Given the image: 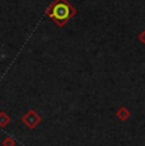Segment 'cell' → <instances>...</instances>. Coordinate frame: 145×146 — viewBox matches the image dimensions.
Segmentation results:
<instances>
[{
  "label": "cell",
  "instance_id": "4",
  "mask_svg": "<svg viewBox=\"0 0 145 146\" xmlns=\"http://www.w3.org/2000/svg\"><path fill=\"white\" fill-rule=\"evenodd\" d=\"M14 144H15V142L13 141L12 139H7L4 141V146H14Z\"/></svg>",
  "mask_w": 145,
  "mask_h": 146
},
{
  "label": "cell",
  "instance_id": "3",
  "mask_svg": "<svg viewBox=\"0 0 145 146\" xmlns=\"http://www.w3.org/2000/svg\"><path fill=\"white\" fill-rule=\"evenodd\" d=\"M9 122H10L9 116H8L5 112H1V113H0V127H5Z\"/></svg>",
  "mask_w": 145,
  "mask_h": 146
},
{
  "label": "cell",
  "instance_id": "1",
  "mask_svg": "<svg viewBox=\"0 0 145 146\" xmlns=\"http://www.w3.org/2000/svg\"><path fill=\"white\" fill-rule=\"evenodd\" d=\"M47 14L55 22H57V24H64L74 14V9L69 5L66 0H56L47 10Z\"/></svg>",
  "mask_w": 145,
  "mask_h": 146
},
{
  "label": "cell",
  "instance_id": "2",
  "mask_svg": "<svg viewBox=\"0 0 145 146\" xmlns=\"http://www.w3.org/2000/svg\"><path fill=\"white\" fill-rule=\"evenodd\" d=\"M23 122L26 123L29 128H33L38 122H40V117L36 114V112L31 111V112H28V113L23 117Z\"/></svg>",
  "mask_w": 145,
  "mask_h": 146
}]
</instances>
